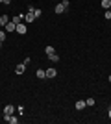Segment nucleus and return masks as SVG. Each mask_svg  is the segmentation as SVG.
Returning a JSON list of instances; mask_svg holds the SVG:
<instances>
[{"label":"nucleus","mask_w":111,"mask_h":124,"mask_svg":"<svg viewBox=\"0 0 111 124\" xmlns=\"http://www.w3.org/2000/svg\"><path fill=\"white\" fill-rule=\"evenodd\" d=\"M4 120H6V122H9V124H17V122H19L17 117H13V115H6V113H4Z\"/></svg>","instance_id":"1"},{"label":"nucleus","mask_w":111,"mask_h":124,"mask_svg":"<svg viewBox=\"0 0 111 124\" xmlns=\"http://www.w3.org/2000/svg\"><path fill=\"white\" fill-rule=\"evenodd\" d=\"M4 30H6V31H15V30H17V24H15L13 21H9L7 24L4 26Z\"/></svg>","instance_id":"2"},{"label":"nucleus","mask_w":111,"mask_h":124,"mask_svg":"<svg viewBox=\"0 0 111 124\" xmlns=\"http://www.w3.org/2000/svg\"><path fill=\"white\" fill-rule=\"evenodd\" d=\"M33 21H35V15H33L32 11H28L26 15H24V22L28 24V22H33Z\"/></svg>","instance_id":"3"},{"label":"nucleus","mask_w":111,"mask_h":124,"mask_svg":"<svg viewBox=\"0 0 111 124\" xmlns=\"http://www.w3.org/2000/svg\"><path fill=\"white\" fill-rule=\"evenodd\" d=\"M24 70H26V65H24V63H21V65L15 67V74H24Z\"/></svg>","instance_id":"4"},{"label":"nucleus","mask_w":111,"mask_h":124,"mask_svg":"<svg viewBox=\"0 0 111 124\" xmlns=\"http://www.w3.org/2000/svg\"><path fill=\"white\" fill-rule=\"evenodd\" d=\"M15 31H19V33H22V35H24V33H26V24H24V22L17 24V30H15Z\"/></svg>","instance_id":"5"},{"label":"nucleus","mask_w":111,"mask_h":124,"mask_svg":"<svg viewBox=\"0 0 111 124\" xmlns=\"http://www.w3.org/2000/svg\"><path fill=\"white\" fill-rule=\"evenodd\" d=\"M11 21L15 22V24H21V22L24 21V15H22V13H21V15H13V19H11Z\"/></svg>","instance_id":"6"},{"label":"nucleus","mask_w":111,"mask_h":124,"mask_svg":"<svg viewBox=\"0 0 111 124\" xmlns=\"http://www.w3.org/2000/svg\"><path fill=\"white\" fill-rule=\"evenodd\" d=\"M7 22H9V17L7 15H0V26H2V28H4Z\"/></svg>","instance_id":"7"},{"label":"nucleus","mask_w":111,"mask_h":124,"mask_svg":"<svg viewBox=\"0 0 111 124\" xmlns=\"http://www.w3.org/2000/svg\"><path fill=\"white\" fill-rule=\"evenodd\" d=\"M35 76L39 78V80H44V78H46V70H43V69H39V70L35 72Z\"/></svg>","instance_id":"8"},{"label":"nucleus","mask_w":111,"mask_h":124,"mask_svg":"<svg viewBox=\"0 0 111 124\" xmlns=\"http://www.w3.org/2000/svg\"><path fill=\"white\" fill-rule=\"evenodd\" d=\"M58 72H56V69H46V78H56Z\"/></svg>","instance_id":"9"},{"label":"nucleus","mask_w":111,"mask_h":124,"mask_svg":"<svg viewBox=\"0 0 111 124\" xmlns=\"http://www.w3.org/2000/svg\"><path fill=\"white\" fill-rule=\"evenodd\" d=\"M4 113L6 115H13V113H15V108H13V106H6V108H4Z\"/></svg>","instance_id":"10"},{"label":"nucleus","mask_w":111,"mask_h":124,"mask_svg":"<svg viewBox=\"0 0 111 124\" xmlns=\"http://www.w3.org/2000/svg\"><path fill=\"white\" fill-rule=\"evenodd\" d=\"M48 61L58 63V61H59V56H58V54H50V56H48Z\"/></svg>","instance_id":"11"},{"label":"nucleus","mask_w":111,"mask_h":124,"mask_svg":"<svg viewBox=\"0 0 111 124\" xmlns=\"http://www.w3.org/2000/svg\"><path fill=\"white\" fill-rule=\"evenodd\" d=\"M102 8H104V9H109L111 8V0H102Z\"/></svg>","instance_id":"12"},{"label":"nucleus","mask_w":111,"mask_h":124,"mask_svg":"<svg viewBox=\"0 0 111 124\" xmlns=\"http://www.w3.org/2000/svg\"><path fill=\"white\" fill-rule=\"evenodd\" d=\"M65 11V8H63V4L59 2V4H56V13H63Z\"/></svg>","instance_id":"13"},{"label":"nucleus","mask_w":111,"mask_h":124,"mask_svg":"<svg viewBox=\"0 0 111 124\" xmlns=\"http://www.w3.org/2000/svg\"><path fill=\"white\" fill-rule=\"evenodd\" d=\"M85 108V100H78L76 102V109H83Z\"/></svg>","instance_id":"14"},{"label":"nucleus","mask_w":111,"mask_h":124,"mask_svg":"<svg viewBox=\"0 0 111 124\" xmlns=\"http://www.w3.org/2000/svg\"><path fill=\"white\" fill-rule=\"evenodd\" d=\"M44 52H46V56H50V54H56V50H54V46H50V45H48V46L44 48Z\"/></svg>","instance_id":"15"},{"label":"nucleus","mask_w":111,"mask_h":124,"mask_svg":"<svg viewBox=\"0 0 111 124\" xmlns=\"http://www.w3.org/2000/svg\"><path fill=\"white\" fill-rule=\"evenodd\" d=\"M6 41V30H0V43Z\"/></svg>","instance_id":"16"},{"label":"nucleus","mask_w":111,"mask_h":124,"mask_svg":"<svg viewBox=\"0 0 111 124\" xmlns=\"http://www.w3.org/2000/svg\"><path fill=\"white\" fill-rule=\"evenodd\" d=\"M85 106H95V98H87L85 100Z\"/></svg>","instance_id":"17"},{"label":"nucleus","mask_w":111,"mask_h":124,"mask_svg":"<svg viewBox=\"0 0 111 124\" xmlns=\"http://www.w3.org/2000/svg\"><path fill=\"white\" fill-rule=\"evenodd\" d=\"M61 4H63L65 9H67V8H70V2H69V0H61Z\"/></svg>","instance_id":"18"},{"label":"nucleus","mask_w":111,"mask_h":124,"mask_svg":"<svg viewBox=\"0 0 111 124\" xmlns=\"http://www.w3.org/2000/svg\"><path fill=\"white\" fill-rule=\"evenodd\" d=\"M104 17H106V19H111V9H106V11H104Z\"/></svg>","instance_id":"19"},{"label":"nucleus","mask_w":111,"mask_h":124,"mask_svg":"<svg viewBox=\"0 0 111 124\" xmlns=\"http://www.w3.org/2000/svg\"><path fill=\"white\" fill-rule=\"evenodd\" d=\"M33 15H35V19H37V17L43 15V11H41V9H35V11H33Z\"/></svg>","instance_id":"20"},{"label":"nucleus","mask_w":111,"mask_h":124,"mask_svg":"<svg viewBox=\"0 0 111 124\" xmlns=\"http://www.w3.org/2000/svg\"><path fill=\"white\" fill-rule=\"evenodd\" d=\"M2 4H11V0H0Z\"/></svg>","instance_id":"21"},{"label":"nucleus","mask_w":111,"mask_h":124,"mask_svg":"<svg viewBox=\"0 0 111 124\" xmlns=\"http://www.w3.org/2000/svg\"><path fill=\"white\" fill-rule=\"evenodd\" d=\"M107 115H109V119H111V108H109V111H107Z\"/></svg>","instance_id":"22"},{"label":"nucleus","mask_w":111,"mask_h":124,"mask_svg":"<svg viewBox=\"0 0 111 124\" xmlns=\"http://www.w3.org/2000/svg\"><path fill=\"white\" fill-rule=\"evenodd\" d=\"M109 83H111V76H109Z\"/></svg>","instance_id":"23"},{"label":"nucleus","mask_w":111,"mask_h":124,"mask_svg":"<svg viewBox=\"0 0 111 124\" xmlns=\"http://www.w3.org/2000/svg\"><path fill=\"white\" fill-rule=\"evenodd\" d=\"M0 48H2V43H0Z\"/></svg>","instance_id":"24"}]
</instances>
